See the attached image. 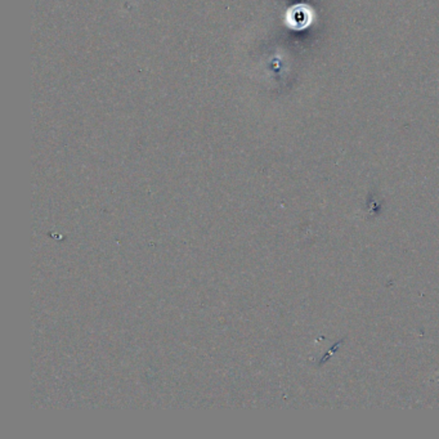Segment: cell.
<instances>
[{"label": "cell", "mask_w": 439, "mask_h": 439, "mask_svg": "<svg viewBox=\"0 0 439 439\" xmlns=\"http://www.w3.org/2000/svg\"><path fill=\"white\" fill-rule=\"evenodd\" d=\"M291 14H293V25H295L296 27H305L306 25L309 24L310 21L309 12H306V10L304 9H300V10H294Z\"/></svg>", "instance_id": "6da1fadb"}]
</instances>
